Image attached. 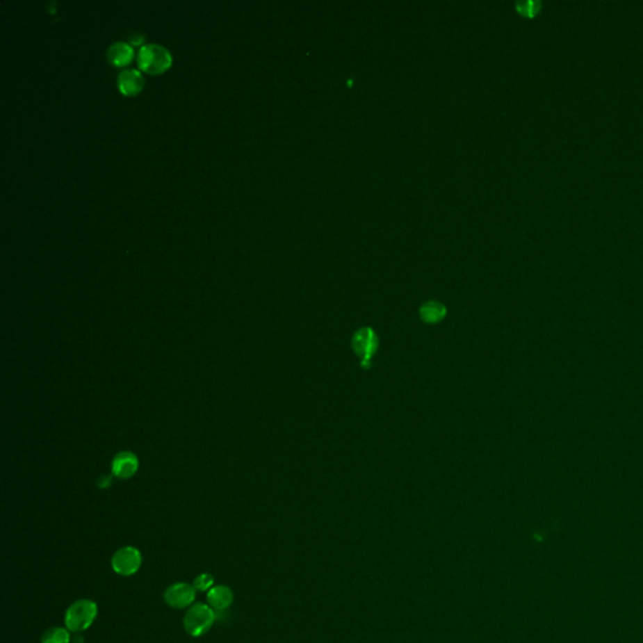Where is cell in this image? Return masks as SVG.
Here are the masks:
<instances>
[{
  "label": "cell",
  "instance_id": "6da1fadb",
  "mask_svg": "<svg viewBox=\"0 0 643 643\" xmlns=\"http://www.w3.org/2000/svg\"><path fill=\"white\" fill-rule=\"evenodd\" d=\"M97 604L90 599H79L65 612V627L71 632H83L97 617Z\"/></svg>",
  "mask_w": 643,
  "mask_h": 643
},
{
  "label": "cell",
  "instance_id": "7a4b0ae2",
  "mask_svg": "<svg viewBox=\"0 0 643 643\" xmlns=\"http://www.w3.org/2000/svg\"><path fill=\"white\" fill-rule=\"evenodd\" d=\"M215 618L214 610L208 604H193L185 613L184 628L188 636L200 637L213 627Z\"/></svg>",
  "mask_w": 643,
  "mask_h": 643
},
{
  "label": "cell",
  "instance_id": "3957f363",
  "mask_svg": "<svg viewBox=\"0 0 643 643\" xmlns=\"http://www.w3.org/2000/svg\"><path fill=\"white\" fill-rule=\"evenodd\" d=\"M137 63L143 71L160 73L169 68L172 63V57L165 47L149 43L140 48Z\"/></svg>",
  "mask_w": 643,
  "mask_h": 643
},
{
  "label": "cell",
  "instance_id": "277c9868",
  "mask_svg": "<svg viewBox=\"0 0 643 643\" xmlns=\"http://www.w3.org/2000/svg\"><path fill=\"white\" fill-rule=\"evenodd\" d=\"M111 564L115 573L124 577H130L141 568L143 555L135 546H124L113 554Z\"/></svg>",
  "mask_w": 643,
  "mask_h": 643
},
{
  "label": "cell",
  "instance_id": "5b68a950",
  "mask_svg": "<svg viewBox=\"0 0 643 643\" xmlns=\"http://www.w3.org/2000/svg\"><path fill=\"white\" fill-rule=\"evenodd\" d=\"M196 597V589L194 585L188 583H175L170 585L169 588L163 593L165 602L168 605L176 608V610H182L186 607H191Z\"/></svg>",
  "mask_w": 643,
  "mask_h": 643
},
{
  "label": "cell",
  "instance_id": "8992f818",
  "mask_svg": "<svg viewBox=\"0 0 643 643\" xmlns=\"http://www.w3.org/2000/svg\"><path fill=\"white\" fill-rule=\"evenodd\" d=\"M137 466H138V460H137L136 456L132 453H129V451H124V453L118 454L112 462L113 474L116 475L117 478H121V479L131 478L132 475L136 473Z\"/></svg>",
  "mask_w": 643,
  "mask_h": 643
},
{
  "label": "cell",
  "instance_id": "52a82bcc",
  "mask_svg": "<svg viewBox=\"0 0 643 643\" xmlns=\"http://www.w3.org/2000/svg\"><path fill=\"white\" fill-rule=\"evenodd\" d=\"M118 88L126 96L136 95L143 87V74L136 70H124L118 74Z\"/></svg>",
  "mask_w": 643,
  "mask_h": 643
},
{
  "label": "cell",
  "instance_id": "ba28073f",
  "mask_svg": "<svg viewBox=\"0 0 643 643\" xmlns=\"http://www.w3.org/2000/svg\"><path fill=\"white\" fill-rule=\"evenodd\" d=\"M234 601L233 591L227 585H216L208 592L209 605L216 611H224L229 608Z\"/></svg>",
  "mask_w": 643,
  "mask_h": 643
},
{
  "label": "cell",
  "instance_id": "9c48e42d",
  "mask_svg": "<svg viewBox=\"0 0 643 643\" xmlns=\"http://www.w3.org/2000/svg\"><path fill=\"white\" fill-rule=\"evenodd\" d=\"M107 57L112 65L121 67L130 63L133 57V49L126 42H116L108 48Z\"/></svg>",
  "mask_w": 643,
  "mask_h": 643
},
{
  "label": "cell",
  "instance_id": "30bf717a",
  "mask_svg": "<svg viewBox=\"0 0 643 643\" xmlns=\"http://www.w3.org/2000/svg\"><path fill=\"white\" fill-rule=\"evenodd\" d=\"M71 635L68 628L63 627H51L42 635V643H70Z\"/></svg>",
  "mask_w": 643,
  "mask_h": 643
},
{
  "label": "cell",
  "instance_id": "8fae6325",
  "mask_svg": "<svg viewBox=\"0 0 643 643\" xmlns=\"http://www.w3.org/2000/svg\"><path fill=\"white\" fill-rule=\"evenodd\" d=\"M213 585H214V577L209 573H202L194 580V588L196 591H210Z\"/></svg>",
  "mask_w": 643,
  "mask_h": 643
},
{
  "label": "cell",
  "instance_id": "7c38bea8",
  "mask_svg": "<svg viewBox=\"0 0 643 643\" xmlns=\"http://www.w3.org/2000/svg\"><path fill=\"white\" fill-rule=\"evenodd\" d=\"M356 341H357V345H356L357 347H356V350H357L358 353L364 358H370L371 347H373V345H372V342H373L372 337L367 336V334H364V336L356 338Z\"/></svg>",
  "mask_w": 643,
  "mask_h": 643
},
{
  "label": "cell",
  "instance_id": "4fadbf2b",
  "mask_svg": "<svg viewBox=\"0 0 643 643\" xmlns=\"http://www.w3.org/2000/svg\"><path fill=\"white\" fill-rule=\"evenodd\" d=\"M539 6L540 3L528 1V3H520V4H518V9H519V12H521L524 15L533 17L534 14L539 10Z\"/></svg>",
  "mask_w": 643,
  "mask_h": 643
}]
</instances>
